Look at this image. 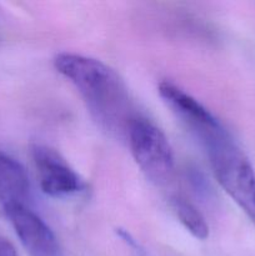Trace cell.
<instances>
[{"instance_id": "obj_1", "label": "cell", "mask_w": 255, "mask_h": 256, "mask_svg": "<svg viewBox=\"0 0 255 256\" xmlns=\"http://www.w3.org/2000/svg\"><path fill=\"white\" fill-rule=\"evenodd\" d=\"M54 66L74 85L102 126L112 132H126L134 118L130 115L129 95L122 79L112 68L94 58L74 52L58 54Z\"/></svg>"}, {"instance_id": "obj_2", "label": "cell", "mask_w": 255, "mask_h": 256, "mask_svg": "<svg viewBox=\"0 0 255 256\" xmlns=\"http://www.w3.org/2000/svg\"><path fill=\"white\" fill-rule=\"evenodd\" d=\"M220 186L255 225V169L236 142L228 135L206 149Z\"/></svg>"}, {"instance_id": "obj_3", "label": "cell", "mask_w": 255, "mask_h": 256, "mask_svg": "<svg viewBox=\"0 0 255 256\" xmlns=\"http://www.w3.org/2000/svg\"><path fill=\"white\" fill-rule=\"evenodd\" d=\"M130 152L145 176L164 185L174 175L175 158L164 132L145 118L135 116L126 129Z\"/></svg>"}, {"instance_id": "obj_4", "label": "cell", "mask_w": 255, "mask_h": 256, "mask_svg": "<svg viewBox=\"0 0 255 256\" xmlns=\"http://www.w3.org/2000/svg\"><path fill=\"white\" fill-rule=\"evenodd\" d=\"M159 94L178 119L208 149L229 135L224 125L196 99L170 82L159 84Z\"/></svg>"}, {"instance_id": "obj_5", "label": "cell", "mask_w": 255, "mask_h": 256, "mask_svg": "<svg viewBox=\"0 0 255 256\" xmlns=\"http://www.w3.org/2000/svg\"><path fill=\"white\" fill-rule=\"evenodd\" d=\"M32 155L44 194L52 198H65L85 189L82 178L56 150L36 144L32 146Z\"/></svg>"}, {"instance_id": "obj_6", "label": "cell", "mask_w": 255, "mask_h": 256, "mask_svg": "<svg viewBox=\"0 0 255 256\" xmlns=\"http://www.w3.org/2000/svg\"><path fill=\"white\" fill-rule=\"evenodd\" d=\"M4 214L30 256H62L54 232L26 205H12L5 210Z\"/></svg>"}, {"instance_id": "obj_7", "label": "cell", "mask_w": 255, "mask_h": 256, "mask_svg": "<svg viewBox=\"0 0 255 256\" xmlns=\"http://www.w3.org/2000/svg\"><path fill=\"white\" fill-rule=\"evenodd\" d=\"M30 199V182L24 166L10 155L0 152V209L26 205Z\"/></svg>"}, {"instance_id": "obj_8", "label": "cell", "mask_w": 255, "mask_h": 256, "mask_svg": "<svg viewBox=\"0 0 255 256\" xmlns=\"http://www.w3.org/2000/svg\"><path fill=\"white\" fill-rule=\"evenodd\" d=\"M172 208L182 226L195 239L205 240L209 238V225L194 204L188 202L184 198L176 196L172 199Z\"/></svg>"}, {"instance_id": "obj_9", "label": "cell", "mask_w": 255, "mask_h": 256, "mask_svg": "<svg viewBox=\"0 0 255 256\" xmlns=\"http://www.w3.org/2000/svg\"><path fill=\"white\" fill-rule=\"evenodd\" d=\"M0 256H19L14 245L2 236H0Z\"/></svg>"}]
</instances>
